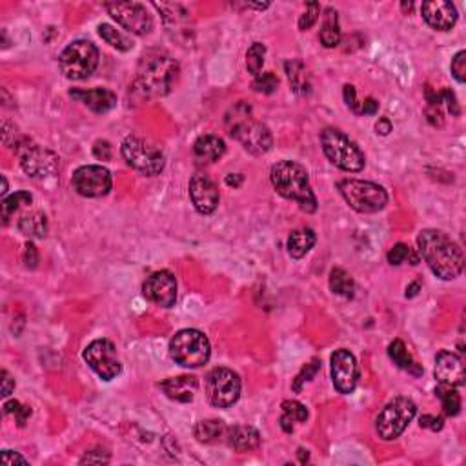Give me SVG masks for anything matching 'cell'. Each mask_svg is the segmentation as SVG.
Wrapping results in <instances>:
<instances>
[{
	"mask_svg": "<svg viewBox=\"0 0 466 466\" xmlns=\"http://www.w3.org/2000/svg\"><path fill=\"white\" fill-rule=\"evenodd\" d=\"M419 254L428 268L442 281L459 277L465 268V255L457 242L439 229H422L417 237Z\"/></svg>",
	"mask_w": 466,
	"mask_h": 466,
	"instance_id": "cell-1",
	"label": "cell"
},
{
	"mask_svg": "<svg viewBox=\"0 0 466 466\" xmlns=\"http://www.w3.org/2000/svg\"><path fill=\"white\" fill-rule=\"evenodd\" d=\"M179 79V64L159 49H149L141 56L135 76V88L146 99L164 96Z\"/></svg>",
	"mask_w": 466,
	"mask_h": 466,
	"instance_id": "cell-2",
	"label": "cell"
},
{
	"mask_svg": "<svg viewBox=\"0 0 466 466\" xmlns=\"http://www.w3.org/2000/svg\"><path fill=\"white\" fill-rule=\"evenodd\" d=\"M269 179L275 192L288 201L297 202L302 212L314 213L317 209V199L309 186L308 172L302 164L294 161H279L272 166Z\"/></svg>",
	"mask_w": 466,
	"mask_h": 466,
	"instance_id": "cell-3",
	"label": "cell"
},
{
	"mask_svg": "<svg viewBox=\"0 0 466 466\" xmlns=\"http://www.w3.org/2000/svg\"><path fill=\"white\" fill-rule=\"evenodd\" d=\"M226 124H228L229 135L235 141L241 142L242 148L252 155H264L266 152L272 149V144H274L272 132L266 124L255 121L252 116L249 106H235L233 111L228 115V119H226Z\"/></svg>",
	"mask_w": 466,
	"mask_h": 466,
	"instance_id": "cell-4",
	"label": "cell"
},
{
	"mask_svg": "<svg viewBox=\"0 0 466 466\" xmlns=\"http://www.w3.org/2000/svg\"><path fill=\"white\" fill-rule=\"evenodd\" d=\"M321 146L326 159L339 169L357 173L365 168L366 157L357 144L337 128H326L321 133Z\"/></svg>",
	"mask_w": 466,
	"mask_h": 466,
	"instance_id": "cell-5",
	"label": "cell"
},
{
	"mask_svg": "<svg viewBox=\"0 0 466 466\" xmlns=\"http://www.w3.org/2000/svg\"><path fill=\"white\" fill-rule=\"evenodd\" d=\"M169 355L173 361L184 368H201L209 361L212 346L202 332L186 328L177 332L169 341Z\"/></svg>",
	"mask_w": 466,
	"mask_h": 466,
	"instance_id": "cell-6",
	"label": "cell"
},
{
	"mask_svg": "<svg viewBox=\"0 0 466 466\" xmlns=\"http://www.w3.org/2000/svg\"><path fill=\"white\" fill-rule=\"evenodd\" d=\"M122 157L135 172L146 177H155L164 169V153L155 142L139 135H129L122 142Z\"/></svg>",
	"mask_w": 466,
	"mask_h": 466,
	"instance_id": "cell-7",
	"label": "cell"
},
{
	"mask_svg": "<svg viewBox=\"0 0 466 466\" xmlns=\"http://www.w3.org/2000/svg\"><path fill=\"white\" fill-rule=\"evenodd\" d=\"M13 152L21 161L22 169L33 179H48L59 172V157L49 149L35 144L31 139L19 137L13 142Z\"/></svg>",
	"mask_w": 466,
	"mask_h": 466,
	"instance_id": "cell-8",
	"label": "cell"
},
{
	"mask_svg": "<svg viewBox=\"0 0 466 466\" xmlns=\"http://www.w3.org/2000/svg\"><path fill=\"white\" fill-rule=\"evenodd\" d=\"M337 188L350 208L359 213H377L388 204V193L375 182L346 179L339 182Z\"/></svg>",
	"mask_w": 466,
	"mask_h": 466,
	"instance_id": "cell-9",
	"label": "cell"
},
{
	"mask_svg": "<svg viewBox=\"0 0 466 466\" xmlns=\"http://www.w3.org/2000/svg\"><path fill=\"white\" fill-rule=\"evenodd\" d=\"M59 66L69 81H84L99 66V49L89 41H75L61 53Z\"/></svg>",
	"mask_w": 466,
	"mask_h": 466,
	"instance_id": "cell-10",
	"label": "cell"
},
{
	"mask_svg": "<svg viewBox=\"0 0 466 466\" xmlns=\"http://www.w3.org/2000/svg\"><path fill=\"white\" fill-rule=\"evenodd\" d=\"M415 414H417V406L412 399L395 397L377 415L375 430H377L379 437L385 439V441L397 439L406 430V426L410 425Z\"/></svg>",
	"mask_w": 466,
	"mask_h": 466,
	"instance_id": "cell-11",
	"label": "cell"
},
{
	"mask_svg": "<svg viewBox=\"0 0 466 466\" xmlns=\"http://www.w3.org/2000/svg\"><path fill=\"white\" fill-rule=\"evenodd\" d=\"M206 397L215 408H229L241 397V379L229 368H213L206 375Z\"/></svg>",
	"mask_w": 466,
	"mask_h": 466,
	"instance_id": "cell-12",
	"label": "cell"
},
{
	"mask_svg": "<svg viewBox=\"0 0 466 466\" xmlns=\"http://www.w3.org/2000/svg\"><path fill=\"white\" fill-rule=\"evenodd\" d=\"M84 361L102 381H111L122 370L115 344L108 339H96L89 342L88 348L84 350Z\"/></svg>",
	"mask_w": 466,
	"mask_h": 466,
	"instance_id": "cell-13",
	"label": "cell"
},
{
	"mask_svg": "<svg viewBox=\"0 0 466 466\" xmlns=\"http://www.w3.org/2000/svg\"><path fill=\"white\" fill-rule=\"evenodd\" d=\"M71 186L79 195L88 199H99L108 195L111 189V173L104 166L88 164L73 172Z\"/></svg>",
	"mask_w": 466,
	"mask_h": 466,
	"instance_id": "cell-14",
	"label": "cell"
},
{
	"mask_svg": "<svg viewBox=\"0 0 466 466\" xmlns=\"http://www.w3.org/2000/svg\"><path fill=\"white\" fill-rule=\"evenodd\" d=\"M109 15L115 19L122 28L135 35H148L153 29V19L146 6L139 2H108L104 6Z\"/></svg>",
	"mask_w": 466,
	"mask_h": 466,
	"instance_id": "cell-15",
	"label": "cell"
},
{
	"mask_svg": "<svg viewBox=\"0 0 466 466\" xmlns=\"http://www.w3.org/2000/svg\"><path fill=\"white\" fill-rule=\"evenodd\" d=\"M142 294L153 304L172 308L177 302V281L168 269H161L149 275L142 284Z\"/></svg>",
	"mask_w": 466,
	"mask_h": 466,
	"instance_id": "cell-16",
	"label": "cell"
},
{
	"mask_svg": "<svg viewBox=\"0 0 466 466\" xmlns=\"http://www.w3.org/2000/svg\"><path fill=\"white\" fill-rule=\"evenodd\" d=\"M329 365H332V381H334L335 390L344 395L352 394L359 381V366L354 354H350L344 348L335 350L329 359Z\"/></svg>",
	"mask_w": 466,
	"mask_h": 466,
	"instance_id": "cell-17",
	"label": "cell"
},
{
	"mask_svg": "<svg viewBox=\"0 0 466 466\" xmlns=\"http://www.w3.org/2000/svg\"><path fill=\"white\" fill-rule=\"evenodd\" d=\"M189 197L193 206L201 215H209L217 209L221 195L215 186V182L204 175V173H195L189 181Z\"/></svg>",
	"mask_w": 466,
	"mask_h": 466,
	"instance_id": "cell-18",
	"label": "cell"
},
{
	"mask_svg": "<svg viewBox=\"0 0 466 466\" xmlns=\"http://www.w3.org/2000/svg\"><path fill=\"white\" fill-rule=\"evenodd\" d=\"M434 374L441 385L455 386V388L465 385V365H462L459 355L448 352V350H441L435 355Z\"/></svg>",
	"mask_w": 466,
	"mask_h": 466,
	"instance_id": "cell-19",
	"label": "cell"
},
{
	"mask_svg": "<svg viewBox=\"0 0 466 466\" xmlns=\"http://www.w3.org/2000/svg\"><path fill=\"white\" fill-rule=\"evenodd\" d=\"M421 13L426 24L437 31H448L457 22V8L452 2H445V0L425 2L421 6Z\"/></svg>",
	"mask_w": 466,
	"mask_h": 466,
	"instance_id": "cell-20",
	"label": "cell"
},
{
	"mask_svg": "<svg viewBox=\"0 0 466 466\" xmlns=\"http://www.w3.org/2000/svg\"><path fill=\"white\" fill-rule=\"evenodd\" d=\"M69 96L82 102L95 113H108L116 106V95L111 89L95 88V89H71Z\"/></svg>",
	"mask_w": 466,
	"mask_h": 466,
	"instance_id": "cell-21",
	"label": "cell"
},
{
	"mask_svg": "<svg viewBox=\"0 0 466 466\" xmlns=\"http://www.w3.org/2000/svg\"><path fill=\"white\" fill-rule=\"evenodd\" d=\"M161 388L173 401L189 402L193 401V397L197 394L199 381L195 375H179V377H172L162 381Z\"/></svg>",
	"mask_w": 466,
	"mask_h": 466,
	"instance_id": "cell-22",
	"label": "cell"
},
{
	"mask_svg": "<svg viewBox=\"0 0 466 466\" xmlns=\"http://www.w3.org/2000/svg\"><path fill=\"white\" fill-rule=\"evenodd\" d=\"M226 442L235 452H252L257 450L261 445V435L254 426H232L226 428Z\"/></svg>",
	"mask_w": 466,
	"mask_h": 466,
	"instance_id": "cell-23",
	"label": "cell"
},
{
	"mask_svg": "<svg viewBox=\"0 0 466 466\" xmlns=\"http://www.w3.org/2000/svg\"><path fill=\"white\" fill-rule=\"evenodd\" d=\"M226 153V144L217 135H202L193 144V155L199 164H213Z\"/></svg>",
	"mask_w": 466,
	"mask_h": 466,
	"instance_id": "cell-24",
	"label": "cell"
},
{
	"mask_svg": "<svg viewBox=\"0 0 466 466\" xmlns=\"http://www.w3.org/2000/svg\"><path fill=\"white\" fill-rule=\"evenodd\" d=\"M284 68L292 89L295 93H299V95H308L309 89H312V79H309L306 66L301 61H289L286 62Z\"/></svg>",
	"mask_w": 466,
	"mask_h": 466,
	"instance_id": "cell-25",
	"label": "cell"
},
{
	"mask_svg": "<svg viewBox=\"0 0 466 466\" xmlns=\"http://www.w3.org/2000/svg\"><path fill=\"white\" fill-rule=\"evenodd\" d=\"M315 244V233L314 229L304 228V229H295L289 233L288 237V254L294 259H302L309 249L314 248Z\"/></svg>",
	"mask_w": 466,
	"mask_h": 466,
	"instance_id": "cell-26",
	"label": "cell"
},
{
	"mask_svg": "<svg viewBox=\"0 0 466 466\" xmlns=\"http://www.w3.org/2000/svg\"><path fill=\"white\" fill-rule=\"evenodd\" d=\"M19 229L28 237L44 239L48 235V219L42 212L26 213L19 221Z\"/></svg>",
	"mask_w": 466,
	"mask_h": 466,
	"instance_id": "cell-27",
	"label": "cell"
},
{
	"mask_svg": "<svg viewBox=\"0 0 466 466\" xmlns=\"http://www.w3.org/2000/svg\"><path fill=\"white\" fill-rule=\"evenodd\" d=\"M324 13V22H322L319 39H321V44L324 48H335V46L341 44V28H339L337 11L328 8Z\"/></svg>",
	"mask_w": 466,
	"mask_h": 466,
	"instance_id": "cell-28",
	"label": "cell"
},
{
	"mask_svg": "<svg viewBox=\"0 0 466 466\" xmlns=\"http://www.w3.org/2000/svg\"><path fill=\"white\" fill-rule=\"evenodd\" d=\"M388 355H390L392 361H394L401 370L410 372V374L414 375L422 374V368L412 359V355L408 354V350H406L405 342H402L401 339H395V341L388 346Z\"/></svg>",
	"mask_w": 466,
	"mask_h": 466,
	"instance_id": "cell-29",
	"label": "cell"
},
{
	"mask_svg": "<svg viewBox=\"0 0 466 466\" xmlns=\"http://www.w3.org/2000/svg\"><path fill=\"white\" fill-rule=\"evenodd\" d=\"M308 419V410L306 406L299 401H284L282 402V415H281V428L286 434L294 432V422H304Z\"/></svg>",
	"mask_w": 466,
	"mask_h": 466,
	"instance_id": "cell-30",
	"label": "cell"
},
{
	"mask_svg": "<svg viewBox=\"0 0 466 466\" xmlns=\"http://www.w3.org/2000/svg\"><path fill=\"white\" fill-rule=\"evenodd\" d=\"M224 434L226 426L219 419H206V421L197 422L193 428V435L199 442H215L224 437Z\"/></svg>",
	"mask_w": 466,
	"mask_h": 466,
	"instance_id": "cell-31",
	"label": "cell"
},
{
	"mask_svg": "<svg viewBox=\"0 0 466 466\" xmlns=\"http://www.w3.org/2000/svg\"><path fill=\"white\" fill-rule=\"evenodd\" d=\"M329 289L334 292V294L342 295L346 299L354 297L355 292V282L352 279V275L346 274L342 268H334L332 269V274H329Z\"/></svg>",
	"mask_w": 466,
	"mask_h": 466,
	"instance_id": "cell-32",
	"label": "cell"
},
{
	"mask_svg": "<svg viewBox=\"0 0 466 466\" xmlns=\"http://www.w3.org/2000/svg\"><path fill=\"white\" fill-rule=\"evenodd\" d=\"M31 201H33V197L29 192H16V193H13V195H9V197H6L4 201H2V204H0V215H2V222H4V224H8L9 219L15 215V212H19L22 206L31 204Z\"/></svg>",
	"mask_w": 466,
	"mask_h": 466,
	"instance_id": "cell-33",
	"label": "cell"
},
{
	"mask_svg": "<svg viewBox=\"0 0 466 466\" xmlns=\"http://www.w3.org/2000/svg\"><path fill=\"white\" fill-rule=\"evenodd\" d=\"M435 394L441 399L442 410H445L446 415L454 417V415H457L459 412H461V395L455 392V386L441 385V382H439Z\"/></svg>",
	"mask_w": 466,
	"mask_h": 466,
	"instance_id": "cell-34",
	"label": "cell"
},
{
	"mask_svg": "<svg viewBox=\"0 0 466 466\" xmlns=\"http://www.w3.org/2000/svg\"><path fill=\"white\" fill-rule=\"evenodd\" d=\"M99 35H101L111 48L119 49V51H128V49L133 48V42L129 41L128 36L122 35L121 31H116V29L109 24L99 26Z\"/></svg>",
	"mask_w": 466,
	"mask_h": 466,
	"instance_id": "cell-35",
	"label": "cell"
},
{
	"mask_svg": "<svg viewBox=\"0 0 466 466\" xmlns=\"http://www.w3.org/2000/svg\"><path fill=\"white\" fill-rule=\"evenodd\" d=\"M264 55H266V46L261 42H254L249 46L248 53H246V68L254 76L261 75L262 64H264Z\"/></svg>",
	"mask_w": 466,
	"mask_h": 466,
	"instance_id": "cell-36",
	"label": "cell"
},
{
	"mask_svg": "<svg viewBox=\"0 0 466 466\" xmlns=\"http://www.w3.org/2000/svg\"><path fill=\"white\" fill-rule=\"evenodd\" d=\"M388 262H390L392 266H399L402 264V262L410 261V264H419V255L415 254L414 249L410 248V246L402 244V242H399V244H395L394 248L388 252Z\"/></svg>",
	"mask_w": 466,
	"mask_h": 466,
	"instance_id": "cell-37",
	"label": "cell"
},
{
	"mask_svg": "<svg viewBox=\"0 0 466 466\" xmlns=\"http://www.w3.org/2000/svg\"><path fill=\"white\" fill-rule=\"evenodd\" d=\"M319 370H321V361H319V359H314V361H309L308 365H306L304 368H302L301 374H299L297 377H295L294 386H292V388H294L295 392H301L302 390V385H304V382H308V381H312V379H314L315 375H317Z\"/></svg>",
	"mask_w": 466,
	"mask_h": 466,
	"instance_id": "cell-38",
	"label": "cell"
},
{
	"mask_svg": "<svg viewBox=\"0 0 466 466\" xmlns=\"http://www.w3.org/2000/svg\"><path fill=\"white\" fill-rule=\"evenodd\" d=\"M277 88H279V79L274 75V73H261V75L255 76L254 89L257 93L269 95V93H274Z\"/></svg>",
	"mask_w": 466,
	"mask_h": 466,
	"instance_id": "cell-39",
	"label": "cell"
},
{
	"mask_svg": "<svg viewBox=\"0 0 466 466\" xmlns=\"http://www.w3.org/2000/svg\"><path fill=\"white\" fill-rule=\"evenodd\" d=\"M4 412L6 414H13L15 415V421L19 426H24L28 422L29 415H31V408L26 405H21L19 401H9L4 405Z\"/></svg>",
	"mask_w": 466,
	"mask_h": 466,
	"instance_id": "cell-40",
	"label": "cell"
},
{
	"mask_svg": "<svg viewBox=\"0 0 466 466\" xmlns=\"http://www.w3.org/2000/svg\"><path fill=\"white\" fill-rule=\"evenodd\" d=\"M319 13H321V8H319L317 2H309V4L306 6V11L302 13V16L299 19V29L306 31V29L312 28V26L317 22Z\"/></svg>",
	"mask_w": 466,
	"mask_h": 466,
	"instance_id": "cell-41",
	"label": "cell"
},
{
	"mask_svg": "<svg viewBox=\"0 0 466 466\" xmlns=\"http://www.w3.org/2000/svg\"><path fill=\"white\" fill-rule=\"evenodd\" d=\"M452 75L455 76V81L457 82H465L466 81V51H459L457 55L452 59Z\"/></svg>",
	"mask_w": 466,
	"mask_h": 466,
	"instance_id": "cell-42",
	"label": "cell"
},
{
	"mask_svg": "<svg viewBox=\"0 0 466 466\" xmlns=\"http://www.w3.org/2000/svg\"><path fill=\"white\" fill-rule=\"evenodd\" d=\"M22 261H24L26 268H36L39 264V252H36L35 244L33 242H28L24 246V255H22Z\"/></svg>",
	"mask_w": 466,
	"mask_h": 466,
	"instance_id": "cell-43",
	"label": "cell"
},
{
	"mask_svg": "<svg viewBox=\"0 0 466 466\" xmlns=\"http://www.w3.org/2000/svg\"><path fill=\"white\" fill-rule=\"evenodd\" d=\"M86 462H88V465H106V462H109V455L104 454V450L88 452V454L81 459V465H86Z\"/></svg>",
	"mask_w": 466,
	"mask_h": 466,
	"instance_id": "cell-44",
	"label": "cell"
},
{
	"mask_svg": "<svg viewBox=\"0 0 466 466\" xmlns=\"http://www.w3.org/2000/svg\"><path fill=\"white\" fill-rule=\"evenodd\" d=\"M93 155L99 161H109L111 159V144L108 141H96L93 146Z\"/></svg>",
	"mask_w": 466,
	"mask_h": 466,
	"instance_id": "cell-45",
	"label": "cell"
},
{
	"mask_svg": "<svg viewBox=\"0 0 466 466\" xmlns=\"http://www.w3.org/2000/svg\"><path fill=\"white\" fill-rule=\"evenodd\" d=\"M419 425H421V428H430V430L439 432L445 426V419L441 415L439 417H435V415H422L419 419Z\"/></svg>",
	"mask_w": 466,
	"mask_h": 466,
	"instance_id": "cell-46",
	"label": "cell"
},
{
	"mask_svg": "<svg viewBox=\"0 0 466 466\" xmlns=\"http://www.w3.org/2000/svg\"><path fill=\"white\" fill-rule=\"evenodd\" d=\"M344 102L352 111L359 113V109H361V102H357V93H355L354 86L350 84L344 86Z\"/></svg>",
	"mask_w": 466,
	"mask_h": 466,
	"instance_id": "cell-47",
	"label": "cell"
},
{
	"mask_svg": "<svg viewBox=\"0 0 466 466\" xmlns=\"http://www.w3.org/2000/svg\"><path fill=\"white\" fill-rule=\"evenodd\" d=\"M426 115H428V121H430L432 126H442V111L439 106H430L426 108Z\"/></svg>",
	"mask_w": 466,
	"mask_h": 466,
	"instance_id": "cell-48",
	"label": "cell"
},
{
	"mask_svg": "<svg viewBox=\"0 0 466 466\" xmlns=\"http://www.w3.org/2000/svg\"><path fill=\"white\" fill-rule=\"evenodd\" d=\"M2 462H4L6 466H11V465H15V462L28 465V459H24L22 455L15 454V452H11V450H4L2 452Z\"/></svg>",
	"mask_w": 466,
	"mask_h": 466,
	"instance_id": "cell-49",
	"label": "cell"
},
{
	"mask_svg": "<svg viewBox=\"0 0 466 466\" xmlns=\"http://www.w3.org/2000/svg\"><path fill=\"white\" fill-rule=\"evenodd\" d=\"M13 390H15V379H13L8 372L2 370V397L11 395Z\"/></svg>",
	"mask_w": 466,
	"mask_h": 466,
	"instance_id": "cell-50",
	"label": "cell"
},
{
	"mask_svg": "<svg viewBox=\"0 0 466 466\" xmlns=\"http://www.w3.org/2000/svg\"><path fill=\"white\" fill-rule=\"evenodd\" d=\"M379 109V102L375 101V99H366V101L361 102V109H359V113H362V115H375Z\"/></svg>",
	"mask_w": 466,
	"mask_h": 466,
	"instance_id": "cell-51",
	"label": "cell"
},
{
	"mask_svg": "<svg viewBox=\"0 0 466 466\" xmlns=\"http://www.w3.org/2000/svg\"><path fill=\"white\" fill-rule=\"evenodd\" d=\"M375 129H377L379 135H388L392 132V122L388 119H379L377 124H375Z\"/></svg>",
	"mask_w": 466,
	"mask_h": 466,
	"instance_id": "cell-52",
	"label": "cell"
},
{
	"mask_svg": "<svg viewBox=\"0 0 466 466\" xmlns=\"http://www.w3.org/2000/svg\"><path fill=\"white\" fill-rule=\"evenodd\" d=\"M244 177H242L241 173H229L228 177H226V184L233 186V188H237V186L242 184Z\"/></svg>",
	"mask_w": 466,
	"mask_h": 466,
	"instance_id": "cell-53",
	"label": "cell"
},
{
	"mask_svg": "<svg viewBox=\"0 0 466 466\" xmlns=\"http://www.w3.org/2000/svg\"><path fill=\"white\" fill-rule=\"evenodd\" d=\"M419 289H421V284L419 282H412L408 288H406V297H415L419 294Z\"/></svg>",
	"mask_w": 466,
	"mask_h": 466,
	"instance_id": "cell-54",
	"label": "cell"
}]
</instances>
